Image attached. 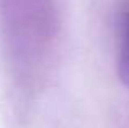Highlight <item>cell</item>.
Returning a JSON list of instances; mask_svg holds the SVG:
<instances>
[{
	"mask_svg": "<svg viewBox=\"0 0 129 128\" xmlns=\"http://www.w3.org/2000/svg\"><path fill=\"white\" fill-rule=\"evenodd\" d=\"M119 76L121 79L129 86V16L126 18L123 30V41H121V49H119Z\"/></svg>",
	"mask_w": 129,
	"mask_h": 128,
	"instance_id": "6da1fadb",
	"label": "cell"
}]
</instances>
